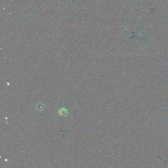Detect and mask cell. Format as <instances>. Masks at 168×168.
Wrapping results in <instances>:
<instances>
[{"label": "cell", "mask_w": 168, "mask_h": 168, "mask_svg": "<svg viewBox=\"0 0 168 168\" xmlns=\"http://www.w3.org/2000/svg\"><path fill=\"white\" fill-rule=\"evenodd\" d=\"M59 114L61 115V116H66L68 115L67 110L65 108H62L59 111Z\"/></svg>", "instance_id": "7a4b0ae2"}, {"label": "cell", "mask_w": 168, "mask_h": 168, "mask_svg": "<svg viewBox=\"0 0 168 168\" xmlns=\"http://www.w3.org/2000/svg\"><path fill=\"white\" fill-rule=\"evenodd\" d=\"M44 106L43 103H39L36 106V109L38 111L41 112L43 111L44 109Z\"/></svg>", "instance_id": "6da1fadb"}]
</instances>
